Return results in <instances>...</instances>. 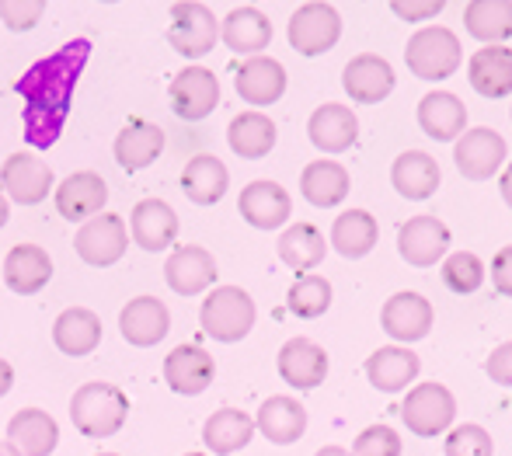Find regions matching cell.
Listing matches in <instances>:
<instances>
[{"label":"cell","mask_w":512,"mask_h":456,"mask_svg":"<svg viewBox=\"0 0 512 456\" xmlns=\"http://www.w3.org/2000/svg\"><path fill=\"white\" fill-rule=\"evenodd\" d=\"M42 11H46L42 0H0V18H4V25L14 28V32L35 28L42 18Z\"/></svg>","instance_id":"obj_45"},{"label":"cell","mask_w":512,"mask_h":456,"mask_svg":"<svg viewBox=\"0 0 512 456\" xmlns=\"http://www.w3.org/2000/svg\"><path fill=\"white\" fill-rule=\"evenodd\" d=\"M199 324L209 338L223 345L244 342L255 328V300L241 286H216L203 300Z\"/></svg>","instance_id":"obj_3"},{"label":"cell","mask_w":512,"mask_h":456,"mask_svg":"<svg viewBox=\"0 0 512 456\" xmlns=\"http://www.w3.org/2000/svg\"><path fill=\"white\" fill-rule=\"evenodd\" d=\"M432 317H436L432 314V303L425 300L422 293L401 289V293H394L391 300L384 303V310H380V328H384L394 342L411 345V342H418V338L429 335Z\"/></svg>","instance_id":"obj_13"},{"label":"cell","mask_w":512,"mask_h":456,"mask_svg":"<svg viewBox=\"0 0 512 456\" xmlns=\"http://www.w3.org/2000/svg\"><path fill=\"white\" fill-rule=\"evenodd\" d=\"M237 213H241L255 230H279L286 220H290L293 199L279 182L262 178V182H251L241 188V195H237Z\"/></svg>","instance_id":"obj_17"},{"label":"cell","mask_w":512,"mask_h":456,"mask_svg":"<svg viewBox=\"0 0 512 456\" xmlns=\"http://www.w3.org/2000/svg\"><path fill=\"white\" fill-rule=\"evenodd\" d=\"M129 241L143 251H168L178 241V213L164 199H143L129 216Z\"/></svg>","instance_id":"obj_21"},{"label":"cell","mask_w":512,"mask_h":456,"mask_svg":"<svg viewBox=\"0 0 512 456\" xmlns=\"http://www.w3.org/2000/svg\"><path fill=\"white\" fill-rule=\"evenodd\" d=\"M53 279V258L39 244H14L4 258V282L11 293L35 296Z\"/></svg>","instance_id":"obj_24"},{"label":"cell","mask_w":512,"mask_h":456,"mask_svg":"<svg viewBox=\"0 0 512 456\" xmlns=\"http://www.w3.org/2000/svg\"><path fill=\"white\" fill-rule=\"evenodd\" d=\"M331 282L324 279V275H300L297 282L290 286V293H286V307H290L293 317H300V321H314V317L328 314L331 307Z\"/></svg>","instance_id":"obj_41"},{"label":"cell","mask_w":512,"mask_h":456,"mask_svg":"<svg viewBox=\"0 0 512 456\" xmlns=\"http://www.w3.org/2000/svg\"><path fill=\"white\" fill-rule=\"evenodd\" d=\"M279 376L290 383L293 390H317L328 380V352L310 338H290L279 349Z\"/></svg>","instance_id":"obj_22"},{"label":"cell","mask_w":512,"mask_h":456,"mask_svg":"<svg viewBox=\"0 0 512 456\" xmlns=\"http://www.w3.org/2000/svg\"><path fill=\"white\" fill-rule=\"evenodd\" d=\"M164 282L175 289L178 296H199L216 282V262L206 248L199 244H182L171 251L168 265H164Z\"/></svg>","instance_id":"obj_23"},{"label":"cell","mask_w":512,"mask_h":456,"mask_svg":"<svg viewBox=\"0 0 512 456\" xmlns=\"http://www.w3.org/2000/svg\"><path fill=\"white\" fill-rule=\"evenodd\" d=\"M300 192H304V199L310 206L335 209L338 202L349 195V171L338 161H328V157L310 161L304 168V175H300Z\"/></svg>","instance_id":"obj_35"},{"label":"cell","mask_w":512,"mask_h":456,"mask_svg":"<svg viewBox=\"0 0 512 456\" xmlns=\"http://www.w3.org/2000/svg\"><path fill=\"white\" fill-rule=\"evenodd\" d=\"M7 443L18 446L21 456H53L60 446V425L49 411L21 408L7 422Z\"/></svg>","instance_id":"obj_27"},{"label":"cell","mask_w":512,"mask_h":456,"mask_svg":"<svg viewBox=\"0 0 512 456\" xmlns=\"http://www.w3.org/2000/svg\"><path fill=\"white\" fill-rule=\"evenodd\" d=\"M129 397L112 383H84L70 397V418L88 439H108L126 425Z\"/></svg>","instance_id":"obj_2"},{"label":"cell","mask_w":512,"mask_h":456,"mask_svg":"<svg viewBox=\"0 0 512 456\" xmlns=\"http://www.w3.org/2000/svg\"><path fill=\"white\" fill-rule=\"evenodd\" d=\"M499 192H502V202L512 209V164L506 171H502V182H499Z\"/></svg>","instance_id":"obj_50"},{"label":"cell","mask_w":512,"mask_h":456,"mask_svg":"<svg viewBox=\"0 0 512 456\" xmlns=\"http://www.w3.org/2000/svg\"><path fill=\"white\" fill-rule=\"evenodd\" d=\"M380 227L373 220V213L366 209H345V213L335 216V227H331V244L342 258H366L373 248H377Z\"/></svg>","instance_id":"obj_37"},{"label":"cell","mask_w":512,"mask_h":456,"mask_svg":"<svg viewBox=\"0 0 512 456\" xmlns=\"http://www.w3.org/2000/svg\"><path fill=\"white\" fill-rule=\"evenodd\" d=\"M164 380H168V387L175 390V394L196 397L216 380V363L203 345L185 342V345H178V349H171L168 359H164Z\"/></svg>","instance_id":"obj_19"},{"label":"cell","mask_w":512,"mask_h":456,"mask_svg":"<svg viewBox=\"0 0 512 456\" xmlns=\"http://www.w3.org/2000/svg\"><path fill=\"white\" fill-rule=\"evenodd\" d=\"M391 11L401 14L405 21H422V18H432V14L443 11V4H439V0H432V4H405V0H394Z\"/></svg>","instance_id":"obj_48"},{"label":"cell","mask_w":512,"mask_h":456,"mask_svg":"<svg viewBox=\"0 0 512 456\" xmlns=\"http://www.w3.org/2000/svg\"><path fill=\"white\" fill-rule=\"evenodd\" d=\"M439 182H443V175H439L436 157L425 154V150H405L401 157H394L391 185L398 188L401 199H411V202L432 199Z\"/></svg>","instance_id":"obj_29"},{"label":"cell","mask_w":512,"mask_h":456,"mask_svg":"<svg viewBox=\"0 0 512 456\" xmlns=\"http://www.w3.org/2000/svg\"><path fill=\"white\" fill-rule=\"evenodd\" d=\"M467 81L488 101H499L512 94V49L509 46H485L467 63Z\"/></svg>","instance_id":"obj_30"},{"label":"cell","mask_w":512,"mask_h":456,"mask_svg":"<svg viewBox=\"0 0 512 456\" xmlns=\"http://www.w3.org/2000/svg\"><path fill=\"white\" fill-rule=\"evenodd\" d=\"M129 248V227L122 223V216L115 213H98L95 220L81 223L74 237V251L84 265L91 269H108L115 265Z\"/></svg>","instance_id":"obj_7"},{"label":"cell","mask_w":512,"mask_h":456,"mask_svg":"<svg viewBox=\"0 0 512 456\" xmlns=\"http://www.w3.org/2000/svg\"><path fill=\"white\" fill-rule=\"evenodd\" d=\"M251 436H255V422H251V415H244V411H237V408L213 411L203 425V443H206V450L216 456H230V453L244 450V446L251 443Z\"/></svg>","instance_id":"obj_38"},{"label":"cell","mask_w":512,"mask_h":456,"mask_svg":"<svg viewBox=\"0 0 512 456\" xmlns=\"http://www.w3.org/2000/svg\"><path fill=\"white\" fill-rule=\"evenodd\" d=\"M171 112L185 122H199L220 105V81H216L213 70L206 67H185L175 74L168 88Z\"/></svg>","instance_id":"obj_11"},{"label":"cell","mask_w":512,"mask_h":456,"mask_svg":"<svg viewBox=\"0 0 512 456\" xmlns=\"http://www.w3.org/2000/svg\"><path fill=\"white\" fill-rule=\"evenodd\" d=\"M230 188V171L223 168L220 157L199 154L182 168V192L196 206H216Z\"/></svg>","instance_id":"obj_34"},{"label":"cell","mask_w":512,"mask_h":456,"mask_svg":"<svg viewBox=\"0 0 512 456\" xmlns=\"http://www.w3.org/2000/svg\"><path fill=\"white\" fill-rule=\"evenodd\" d=\"M185 456H206V453H185Z\"/></svg>","instance_id":"obj_54"},{"label":"cell","mask_w":512,"mask_h":456,"mask_svg":"<svg viewBox=\"0 0 512 456\" xmlns=\"http://www.w3.org/2000/svg\"><path fill=\"white\" fill-rule=\"evenodd\" d=\"M307 136L321 154H345L359 140V119L349 105L328 101V105L314 108V115L307 119Z\"/></svg>","instance_id":"obj_20"},{"label":"cell","mask_w":512,"mask_h":456,"mask_svg":"<svg viewBox=\"0 0 512 456\" xmlns=\"http://www.w3.org/2000/svg\"><path fill=\"white\" fill-rule=\"evenodd\" d=\"M418 352H411L408 345H384L366 359V376L377 390L384 394H398V390L411 387L418 380Z\"/></svg>","instance_id":"obj_32"},{"label":"cell","mask_w":512,"mask_h":456,"mask_svg":"<svg viewBox=\"0 0 512 456\" xmlns=\"http://www.w3.org/2000/svg\"><path fill=\"white\" fill-rule=\"evenodd\" d=\"M418 126L436 143H453L467 133V108L457 94L429 91L418 101Z\"/></svg>","instance_id":"obj_25"},{"label":"cell","mask_w":512,"mask_h":456,"mask_svg":"<svg viewBox=\"0 0 512 456\" xmlns=\"http://www.w3.org/2000/svg\"><path fill=\"white\" fill-rule=\"evenodd\" d=\"M53 342L63 356H91L102 345V317L88 307H67L53 324Z\"/></svg>","instance_id":"obj_28"},{"label":"cell","mask_w":512,"mask_h":456,"mask_svg":"<svg viewBox=\"0 0 512 456\" xmlns=\"http://www.w3.org/2000/svg\"><path fill=\"white\" fill-rule=\"evenodd\" d=\"M220 39L230 53H241L251 60V56H262V49L272 42V21L258 7H234L223 18Z\"/></svg>","instance_id":"obj_31"},{"label":"cell","mask_w":512,"mask_h":456,"mask_svg":"<svg viewBox=\"0 0 512 456\" xmlns=\"http://www.w3.org/2000/svg\"><path fill=\"white\" fill-rule=\"evenodd\" d=\"M276 122L262 112H241L227 129V143L244 161H262L276 147Z\"/></svg>","instance_id":"obj_36"},{"label":"cell","mask_w":512,"mask_h":456,"mask_svg":"<svg viewBox=\"0 0 512 456\" xmlns=\"http://www.w3.org/2000/svg\"><path fill=\"white\" fill-rule=\"evenodd\" d=\"M506 154H509L506 140L488 126L467 129L457 140V147H453V161H457V171L467 182H488V178H495L502 161H506Z\"/></svg>","instance_id":"obj_9"},{"label":"cell","mask_w":512,"mask_h":456,"mask_svg":"<svg viewBox=\"0 0 512 456\" xmlns=\"http://www.w3.org/2000/svg\"><path fill=\"white\" fill-rule=\"evenodd\" d=\"M460 39L443 25L418 28L405 46V63L422 81H446L460 67Z\"/></svg>","instance_id":"obj_4"},{"label":"cell","mask_w":512,"mask_h":456,"mask_svg":"<svg viewBox=\"0 0 512 456\" xmlns=\"http://www.w3.org/2000/svg\"><path fill=\"white\" fill-rule=\"evenodd\" d=\"M119 331L136 349H154V345H161L168 338L171 314L157 296H133L119 314Z\"/></svg>","instance_id":"obj_16"},{"label":"cell","mask_w":512,"mask_h":456,"mask_svg":"<svg viewBox=\"0 0 512 456\" xmlns=\"http://www.w3.org/2000/svg\"><path fill=\"white\" fill-rule=\"evenodd\" d=\"M401 418L415 436H443L457 418V397L443 383H418V387L408 390L405 404H401Z\"/></svg>","instance_id":"obj_6"},{"label":"cell","mask_w":512,"mask_h":456,"mask_svg":"<svg viewBox=\"0 0 512 456\" xmlns=\"http://www.w3.org/2000/svg\"><path fill=\"white\" fill-rule=\"evenodd\" d=\"M464 25L485 46H502L512 35V0H474L464 7Z\"/></svg>","instance_id":"obj_40"},{"label":"cell","mask_w":512,"mask_h":456,"mask_svg":"<svg viewBox=\"0 0 512 456\" xmlns=\"http://www.w3.org/2000/svg\"><path fill=\"white\" fill-rule=\"evenodd\" d=\"M95 456H115V453H95Z\"/></svg>","instance_id":"obj_55"},{"label":"cell","mask_w":512,"mask_h":456,"mask_svg":"<svg viewBox=\"0 0 512 456\" xmlns=\"http://www.w3.org/2000/svg\"><path fill=\"white\" fill-rule=\"evenodd\" d=\"M286 39L297 49L300 56H321L342 39V14L331 4H304L293 11L290 28H286Z\"/></svg>","instance_id":"obj_8"},{"label":"cell","mask_w":512,"mask_h":456,"mask_svg":"<svg viewBox=\"0 0 512 456\" xmlns=\"http://www.w3.org/2000/svg\"><path fill=\"white\" fill-rule=\"evenodd\" d=\"M7 216H11V202H7V195L0 192V227L7 223Z\"/></svg>","instance_id":"obj_52"},{"label":"cell","mask_w":512,"mask_h":456,"mask_svg":"<svg viewBox=\"0 0 512 456\" xmlns=\"http://www.w3.org/2000/svg\"><path fill=\"white\" fill-rule=\"evenodd\" d=\"M108 185L98 171H74L56 185V213L70 223H88L98 213H105Z\"/></svg>","instance_id":"obj_15"},{"label":"cell","mask_w":512,"mask_h":456,"mask_svg":"<svg viewBox=\"0 0 512 456\" xmlns=\"http://www.w3.org/2000/svg\"><path fill=\"white\" fill-rule=\"evenodd\" d=\"M0 192L7 202H21V206H39L53 192V168L42 157L32 154H11L0 168Z\"/></svg>","instance_id":"obj_10"},{"label":"cell","mask_w":512,"mask_h":456,"mask_svg":"<svg viewBox=\"0 0 512 456\" xmlns=\"http://www.w3.org/2000/svg\"><path fill=\"white\" fill-rule=\"evenodd\" d=\"M168 42L185 60H199V56L213 53V46L220 42V21L206 4L178 0L168 11Z\"/></svg>","instance_id":"obj_5"},{"label":"cell","mask_w":512,"mask_h":456,"mask_svg":"<svg viewBox=\"0 0 512 456\" xmlns=\"http://www.w3.org/2000/svg\"><path fill=\"white\" fill-rule=\"evenodd\" d=\"M164 143H168V136H164L161 126L133 119L119 129L112 154H115V161H119L122 171H143L164 154Z\"/></svg>","instance_id":"obj_26"},{"label":"cell","mask_w":512,"mask_h":456,"mask_svg":"<svg viewBox=\"0 0 512 456\" xmlns=\"http://www.w3.org/2000/svg\"><path fill=\"white\" fill-rule=\"evenodd\" d=\"M255 429L262 432L269 443L293 446L307 432V408L297 397H269V401H262V408H258Z\"/></svg>","instance_id":"obj_33"},{"label":"cell","mask_w":512,"mask_h":456,"mask_svg":"<svg viewBox=\"0 0 512 456\" xmlns=\"http://www.w3.org/2000/svg\"><path fill=\"white\" fill-rule=\"evenodd\" d=\"M279 262H286L290 269H297L300 275H307V269H317L328 255V241L314 223H293L279 234L276 241Z\"/></svg>","instance_id":"obj_39"},{"label":"cell","mask_w":512,"mask_h":456,"mask_svg":"<svg viewBox=\"0 0 512 456\" xmlns=\"http://www.w3.org/2000/svg\"><path fill=\"white\" fill-rule=\"evenodd\" d=\"M485 373L492 376L499 387H512V342H502L499 349L488 356Z\"/></svg>","instance_id":"obj_46"},{"label":"cell","mask_w":512,"mask_h":456,"mask_svg":"<svg viewBox=\"0 0 512 456\" xmlns=\"http://www.w3.org/2000/svg\"><path fill=\"white\" fill-rule=\"evenodd\" d=\"M450 227L436 216H411L398 230V251L408 265L415 269H429V265L443 262L446 248H450Z\"/></svg>","instance_id":"obj_12"},{"label":"cell","mask_w":512,"mask_h":456,"mask_svg":"<svg viewBox=\"0 0 512 456\" xmlns=\"http://www.w3.org/2000/svg\"><path fill=\"white\" fill-rule=\"evenodd\" d=\"M11 387H14V369L7 359H0V397L11 394Z\"/></svg>","instance_id":"obj_49"},{"label":"cell","mask_w":512,"mask_h":456,"mask_svg":"<svg viewBox=\"0 0 512 456\" xmlns=\"http://www.w3.org/2000/svg\"><path fill=\"white\" fill-rule=\"evenodd\" d=\"M91 56L88 39H74L60 53L39 60L25 77L18 81V94L25 98V140L35 150H46L60 140L63 122L70 112L77 77Z\"/></svg>","instance_id":"obj_1"},{"label":"cell","mask_w":512,"mask_h":456,"mask_svg":"<svg viewBox=\"0 0 512 456\" xmlns=\"http://www.w3.org/2000/svg\"><path fill=\"white\" fill-rule=\"evenodd\" d=\"M0 456H21V453H18V446H11L7 439H0Z\"/></svg>","instance_id":"obj_53"},{"label":"cell","mask_w":512,"mask_h":456,"mask_svg":"<svg viewBox=\"0 0 512 456\" xmlns=\"http://www.w3.org/2000/svg\"><path fill=\"white\" fill-rule=\"evenodd\" d=\"M439 272H443L446 289L457 293V296L474 293V289L485 282V265H481V258L471 255V251H457V255H450Z\"/></svg>","instance_id":"obj_42"},{"label":"cell","mask_w":512,"mask_h":456,"mask_svg":"<svg viewBox=\"0 0 512 456\" xmlns=\"http://www.w3.org/2000/svg\"><path fill=\"white\" fill-rule=\"evenodd\" d=\"M352 456H401V436L391 425H370L356 436Z\"/></svg>","instance_id":"obj_44"},{"label":"cell","mask_w":512,"mask_h":456,"mask_svg":"<svg viewBox=\"0 0 512 456\" xmlns=\"http://www.w3.org/2000/svg\"><path fill=\"white\" fill-rule=\"evenodd\" d=\"M314 456H352L349 450H342V446H321Z\"/></svg>","instance_id":"obj_51"},{"label":"cell","mask_w":512,"mask_h":456,"mask_svg":"<svg viewBox=\"0 0 512 456\" xmlns=\"http://www.w3.org/2000/svg\"><path fill=\"white\" fill-rule=\"evenodd\" d=\"M492 282H495V289H499V296H512V244L495 255Z\"/></svg>","instance_id":"obj_47"},{"label":"cell","mask_w":512,"mask_h":456,"mask_svg":"<svg viewBox=\"0 0 512 456\" xmlns=\"http://www.w3.org/2000/svg\"><path fill=\"white\" fill-rule=\"evenodd\" d=\"M398 84L394 77V67L377 53H359L345 63L342 70V88L352 101L359 105H377V101H387Z\"/></svg>","instance_id":"obj_14"},{"label":"cell","mask_w":512,"mask_h":456,"mask_svg":"<svg viewBox=\"0 0 512 456\" xmlns=\"http://www.w3.org/2000/svg\"><path fill=\"white\" fill-rule=\"evenodd\" d=\"M492 436L481 425H457L453 432H446V456H492Z\"/></svg>","instance_id":"obj_43"},{"label":"cell","mask_w":512,"mask_h":456,"mask_svg":"<svg viewBox=\"0 0 512 456\" xmlns=\"http://www.w3.org/2000/svg\"><path fill=\"white\" fill-rule=\"evenodd\" d=\"M234 88L248 105H276L286 94V67L272 56H251L244 63H234Z\"/></svg>","instance_id":"obj_18"}]
</instances>
